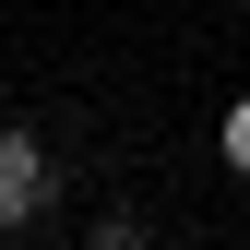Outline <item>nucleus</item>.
<instances>
[{"mask_svg":"<svg viewBox=\"0 0 250 250\" xmlns=\"http://www.w3.org/2000/svg\"><path fill=\"white\" fill-rule=\"evenodd\" d=\"M227 167H238V179H250V96H238V107H227Z\"/></svg>","mask_w":250,"mask_h":250,"instance_id":"obj_2","label":"nucleus"},{"mask_svg":"<svg viewBox=\"0 0 250 250\" xmlns=\"http://www.w3.org/2000/svg\"><path fill=\"white\" fill-rule=\"evenodd\" d=\"M24 214H48V143L0 119V227H24Z\"/></svg>","mask_w":250,"mask_h":250,"instance_id":"obj_1","label":"nucleus"}]
</instances>
